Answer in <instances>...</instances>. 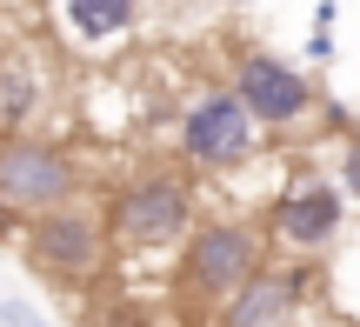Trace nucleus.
I'll return each instance as SVG.
<instances>
[{"label": "nucleus", "mask_w": 360, "mask_h": 327, "mask_svg": "<svg viewBox=\"0 0 360 327\" xmlns=\"http://www.w3.org/2000/svg\"><path fill=\"white\" fill-rule=\"evenodd\" d=\"M107 234L127 254H160L174 241L193 234V181L180 167H147L134 174L114 194V214H107Z\"/></svg>", "instance_id": "f257e3e1"}, {"label": "nucleus", "mask_w": 360, "mask_h": 327, "mask_svg": "<svg viewBox=\"0 0 360 327\" xmlns=\"http://www.w3.org/2000/svg\"><path fill=\"white\" fill-rule=\"evenodd\" d=\"M0 200H7L20 221L60 207V200H80V167L67 147L40 141V134H0Z\"/></svg>", "instance_id": "f03ea898"}, {"label": "nucleus", "mask_w": 360, "mask_h": 327, "mask_svg": "<svg viewBox=\"0 0 360 327\" xmlns=\"http://www.w3.org/2000/svg\"><path fill=\"white\" fill-rule=\"evenodd\" d=\"M260 267V234L247 221H207L187 234V254H180V288H187V301H227L233 288H240L247 274Z\"/></svg>", "instance_id": "7ed1b4c3"}, {"label": "nucleus", "mask_w": 360, "mask_h": 327, "mask_svg": "<svg viewBox=\"0 0 360 327\" xmlns=\"http://www.w3.org/2000/svg\"><path fill=\"white\" fill-rule=\"evenodd\" d=\"M107 221L94 207H80V200H60V207H47V214H34V227H27V261L40 267L47 281H87L94 267H101V254H107Z\"/></svg>", "instance_id": "20e7f679"}, {"label": "nucleus", "mask_w": 360, "mask_h": 327, "mask_svg": "<svg viewBox=\"0 0 360 327\" xmlns=\"http://www.w3.org/2000/svg\"><path fill=\"white\" fill-rule=\"evenodd\" d=\"M260 141V120L247 114V101L233 87H214L180 114V154L193 167H240Z\"/></svg>", "instance_id": "39448f33"}, {"label": "nucleus", "mask_w": 360, "mask_h": 327, "mask_svg": "<svg viewBox=\"0 0 360 327\" xmlns=\"http://www.w3.org/2000/svg\"><path fill=\"white\" fill-rule=\"evenodd\" d=\"M233 94L247 101V114L260 127H294L314 107V80L300 67H287L281 53H240L233 60Z\"/></svg>", "instance_id": "423d86ee"}, {"label": "nucleus", "mask_w": 360, "mask_h": 327, "mask_svg": "<svg viewBox=\"0 0 360 327\" xmlns=\"http://www.w3.org/2000/svg\"><path fill=\"white\" fill-rule=\"evenodd\" d=\"M340 234V194L327 181H294L274 200V241H287L294 254H321Z\"/></svg>", "instance_id": "0eeeda50"}, {"label": "nucleus", "mask_w": 360, "mask_h": 327, "mask_svg": "<svg viewBox=\"0 0 360 327\" xmlns=\"http://www.w3.org/2000/svg\"><path fill=\"white\" fill-rule=\"evenodd\" d=\"M300 274H274V267H254L240 288L220 301V327H287L300 307Z\"/></svg>", "instance_id": "6e6552de"}, {"label": "nucleus", "mask_w": 360, "mask_h": 327, "mask_svg": "<svg viewBox=\"0 0 360 327\" xmlns=\"http://www.w3.org/2000/svg\"><path fill=\"white\" fill-rule=\"evenodd\" d=\"M53 13H60V27L80 47H114V40L134 34L141 0H53Z\"/></svg>", "instance_id": "1a4fd4ad"}, {"label": "nucleus", "mask_w": 360, "mask_h": 327, "mask_svg": "<svg viewBox=\"0 0 360 327\" xmlns=\"http://www.w3.org/2000/svg\"><path fill=\"white\" fill-rule=\"evenodd\" d=\"M0 327H47V321H40L27 301H0Z\"/></svg>", "instance_id": "9d476101"}, {"label": "nucleus", "mask_w": 360, "mask_h": 327, "mask_svg": "<svg viewBox=\"0 0 360 327\" xmlns=\"http://www.w3.org/2000/svg\"><path fill=\"white\" fill-rule=\"evenodd\" d=\"M340 187H347V194L360 200V141L347 147V167H340Z\"/></svg>", "instance_id": "9b49d317"}, {"label": "nucleus", "mask_w": 360, "mask_h": 327, "mask_svg": "<svg viewBox=\"0 0 360 327\" xmlns=\"http://www.w3.org/2000/svg\"><path fill=\"white\" fill-rule=\"evenodd\" d=\"M13 227H20V214H13L7 200H0V248H7V241H13Z\"/></svg>", "instance_id": "f8f14e48"}, {"label": "nucleus", "mask_w": 360, "mask_h": 327, "mask_svg": "<svg viewBox=\"0 0 360 327\" xmlns=\"http://www.w3.org/2000/svg\"><path fill=\"white\" fill-rule=\"evenodd\" d=\"M227 7H254V0H227Z\"/></svg>", "instance_id": "ddd939ff"}]
</instances>
